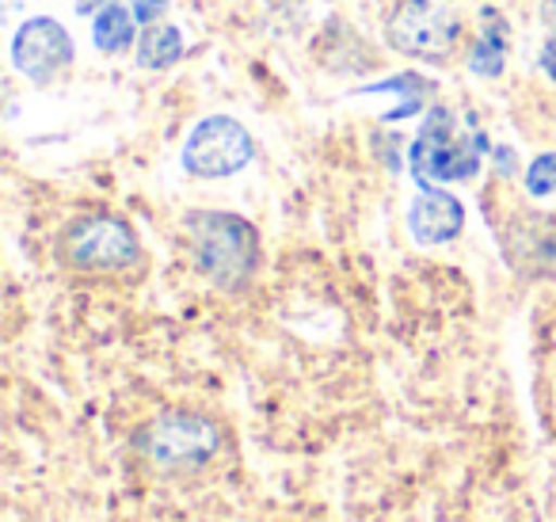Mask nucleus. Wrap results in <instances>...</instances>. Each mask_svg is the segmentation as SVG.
<instances>
[{"label":"nucleus","instance_id":"1","mask_svg":"<svg viewBox=\"0 0 556 522\" xmlns=\"http://www.w3.org/2000/svg\"><path fill=\"white\" fill-rule=\"evenodd\" d=\"M488 153V134L450 108H431L412 146V172L424 184L472 179Z\"/></svg>","mask_w":556,"mask_h":522},{"label":"nucleus","instance_id":"2","mask_svg":"<svg viewBox=\"0 0 556 522\" xmlns=\"http://www.w3.org/2000/svg\"><path fill=\"white\" fill-rule=\"evenodd\" d=\"M187 240L199 271L222 290H244L260 263V237L237 214H191L187 217Z\"/></svg>","mask_w":556,"mask_h":522},{"label":"nucleus","instance_id":"3","mask_svg":"<svg viewBox=\"0 0 556 522\" xmlns=\"http://www.w3.org/2000/svg\"><path fill=\"white\" fill-rule=\"evenodd\" d=\"M62 256L73 271L85 275H126L141 263V245L123 217L92 214L65 229Z\"/></svg>","mask_w":556,"mask_h":522},{"label":"nucleus","instance_id":"4","mask_svg":"<svg viewBox=\"0 0 556 522\" xmlns=\"http://www.w3.org/2000/svg\"><path fill=\"white\" fill-rule=\"evenodd\" d=\"M252 134L229 115H210L187 134L184 141V169L199 179L237 176L252 161Z\"/></svg>","mask_w":556,"mask_h":522},{"label":"nucleus","instance_id":"5","mask_svg":"<svg viewBox=\"0 0 556 522\" xmlns=\"http://www.w3.org/2000/svg\"><path fill=\"white\" fill-rule=\"evenodd\" d=\"M141 450L153 465L161 469H199L206 465L217 453V427L206 415H191V412H172L161 415L153 427L141 435Z\"/></svg>","mask_w":556,"mask_h":522},{"label":"nucleus","instance_id":"6","mask_svg":"<svg viewBox=\"0 0 556 522\" xmlns=\"http://www.w3.org/2000/svg\"><path fill=\"white\" fill-rule=\"evenodd\" d=\"M389 39L412 58H446L462 39V20L434 0H404L389 24Z\"/></svg>","mask_w":556,"mask_h":522},{"label":"nucleus","instance_id":"7","mask_svg":"<svg viewBox=\"0 0 556 522\" xmlns=\"http://www.w3.org/2000/svg\"><path fill=\"white\" fill-rule=\"evenodd\" d=\"M12 62L35 85H54L73 65V39L58 20L31 16L12 39Z\"/></svg>","mask_w":556,"mask_h":522},{"label":"nucleus","instance_id":"8","mask_svg":"<svg viewBox=\"0 0 556 522\" xmlns=\"http://www.w3.org/2000/svg\"><path fill=\"white\" fill-rule=\"evenodd\" d=\"M465 210L454 195L446 191H424L408 210V229L419 245H446L462 233Z\"/></svg>","mask_w":556,"mask_h":522},{"label":"nucleus","instance_id":"9","mask_svg":"<svg viewBox=\"0 0 556 522\" xmlns=\"http://www.w3.org/2000/svg\"><path fill=\"white\" fill-rule=\"evenodd\" d=\"M507 47H510V27L500 12H484V27H480L477 47L469 50V70L477 77H500L507 65Z\"/></svg>","mask_w":556,"mask_h":522},{"label":"nucleus","instance_id":"10","mask_svg":"<svg viewBox=\"0 0 556 522\" xmlns=\"http://www.w3.org/2000/svg\"><path fill=\"white\" fill-rule=\"evenodd\" d=\"M184 58V35L172 24H146L138 35V65L141 70H172Z\"/></svg>","mask_w":556,"mask_h":522},{"label":"nucleus","instance_id":"11","mask_svg":"<svg viewBox=\"0 0 556 522\" xmlns=\"http://www.w3.org/2000/svg\"><path fill=\"white\" fill-rule=\"evenodd\" d=\"M134 9H123V4H108L100 16L92 20V42L103 54H123V50L134 47L138 39V24H134Z\"/></svg>","mask_w":556,"mask_h":522},{"label":"nucleus","instance_id":"12","mask_svg":"<svg viewBox=\"0 0 556 522\" xmlns=\"http://www.w3.org/2000/svg\"><path fill=\"white\" fill-rule=\"evenodd\" d=\"M526 191H530L533 199L556 195V153H541L538 161L526 169Z\"/></svg>","mask_w":556,"mask_h":522},{"label":"nucleus","instance_id":"13","mask_svg":"<svg viewBox=\"0 0 556 522\" xmlns=\"http://www.w3.org/2000/svg\"><path fill=\"white\" fill-rule=\"evenodd\" d=\"M138 24H161V16L168 12V0H130Z\"/></svg>","mask_w":556,"mask_h":522},{"label":"nucleus","instance_id":"14","mask_svg":"<svg viewBox=\"0 0 556 522\" xmlns=\"http://www.w3.org/2000/svg\"><path fill=\"white\" fill-rule=\"evenodd\" d=\"M541 65H545L548 80H556V35L545 42V50H541Z\"/></svg>","mask_w":556,"mask_h":522},{"label":"nucleus","instance_id":"15","mask_svg":"<svg viewBox=\"0 0 556 522\" xmlns=\"http://www.w3.org/2000/svg\"><path fill=\"white\" fill-rule=\"evenodd\" d=\"M108 4H118V0H77V12H80V16H88V12H92V16H100Z\"/></svg>","mask_w":556,"mask_h":522}]
</instances>
